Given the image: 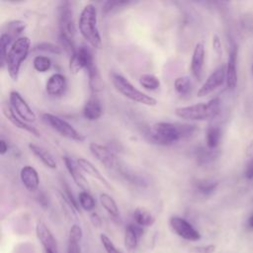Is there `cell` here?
<instances>
[{
    "mask_svg": "<svg viewBox=\"0 0 253 253\" xmlns=\"http://www.w3.org/2000/svg\"><path fill=\"white\" fill-rule=\"evenodd\" d=\"M196 130V126L181 123L159 122L150 126L149 135L152 141L161 145H170L180 139L191 136Z\"/></svg>",
    "mask_w": 253,
    "mask_h": 253,
    "instance_id": "1",
    "label": "cell"
},
{
    "mask_svg": "<svg viewBox=\"0 0 253 253\" xmlns=\"http://www.w3.org/2000/svg\"><path fill=\"white\" fill-rule=\"evenodd\" d=\"M128 2H106L105 5H104V8H103V11L105 14L113 11L114 9H117V8H120L122 6H125V5H127Z\"/></svg>",
    "mask_w": 253,
    "mask_h": 253,
    "instance_id": "39",
    "label": "cell"
},
{
    "mask_svg": "<svg viewBox=\"0 0 253 253\" xmlns=\"http://www.w3.org/2000/svg\"><path fill=\"white\" fill-rule=\"evenodd\" d=\"M237 46L232 44L226 63V85L229 89H234L237 85Z\"/></svg>",
    "mask_w": 253,
    "mask_h": 253,
    "instance_id": "15",
    "label": "cell"
},
{
    "mask_svg": "<svg viewBox=\"0 0 253 253\" xmlns=\"http://www.w3.org/2000/svg\"><path fill=\"white\" fill-rule=\"evenodd\" d=\"M29 149L31 150V152L39 159L42 161V163L46 166L49 169H56L57 167V163L54 159V157L52 156V154L45 149L42 146H40L36 143H29L28 145Z\"/></svg>",
    "mask_w": 253,
    "mask_h": 253,
    "instance_id": "21",
    "label": "cell"
},
{
    "mask_svg": "<svg viewBox=\"0 0 253 253\" xmlns=\"http://www.w3.org/2000/svg\"><path fill=\"white\" fill-rule=\"evenodd\" d=\"M171 229L181 238L188 241H198L201 239V233L184 217L172 215L169 219Z\"/></svg>",
    "mask_w": 253,
    "mask_h": 253,
    "instance_id": "9",
    "label": "cell"
},
{
    "mask_svg": "<svg viewBox=\"0 0 253 253\" xmlns=\"http://www.w3.org/2000/svg\"><path fill=\"white\" fill-rule=\"evenodd\" d=\"M33 66L38 72L43 73L50 69L51 60L49 57L44 55H37L33 60Z\"/></svg>",
    "mask_w": 253,
    "mask_h": 253,
    "instance_id": "33",
    "label": "cell"
},
{
    "mask_svg": "<svg viewBox=\"0 0 253 253\" xmlns=\"http://www.w3.org/2000/svg\"><path fill=\"white\" fill-rule=\"evenodd\" d=\"M13 42H14V41L8 35H6L4 33H1V36H0V63H1V67H4V65L6 63V57H7L8 50H9V48L12 45Z\"/></svg>",
    "mask_w": 253,
    "mask_h": 253,
    "instance_id": "30",
    "label": "cell"
},
{
    "mask_svg": "<svg viewBox=\"0 0 253 253\" xmlns=\"http://www.w3.org/2000/svg\"><path fill=\"white\" fill-rule=\"evenodd\" d=\"M42 253H49V252H45V251H42Z\"/></svg>",
    "mask_w": 253,
    "mask_h": 253,
    "instance_id": "46",
    "label": "cell"
},
{
    "mask_svg": "<svg viewBox=\"0 0 253 253\" xmlns=\"http://www.w3.org/2000/svg\"><path fill=\"white\" fill-rule=\"evenodd\" d=\"M212 48L214 50V52L217 54V55H221L222 53V49H221V42L218 38L217 35H214L212 37Z\"/></svg>",
    "mask_w": 253,
    "mask_h": 253,
    "instance_id": "40",
    "label": "cell"
},
{
    "mask_svg": "<svg viewBox=\"0 0 253 253\" xmlns=\"http://www.w3.org/2000/svg\"><path fill=\"white\" fill-rule=\"evenodd\" d=\"M191 79L188 76L177 77L174 81V88L180 95H187L191 91Z\"/></svg>",
    "mask_w": 253,
    "mask_h": 253,
    "instance_id": "32",
    "label": "cell"
},
{
    "mask_svg": "<svg viewBox=\"0 0 253 253\" xmlns=\"http://www.w3.org/2000/svg\"><path fill=\"white\" fill-rule=\"evenodd\" d=\"M8 152V144L7 142L2 138L0 140V154L5 155Z\"/></svg>",
    "mask_w": 253,
    "mask_h": 253,
    "instance_id": "43",
    "label": "cell"
},
{
    "mask_svg": "<svg viewBox=\"0 0 253 253\" xmlns=\"http://www.w3.org/2000/svg\"><path fill=\"white\" fill-rule=\"evenodd\" d=\"M83 116L88 121H96L101 118L103 114V108L96 96H91L83 107Z\"/></svg>",
    "mask_w": 253,
    "mask_h": 253,
    "instance_id": "22",
    "label": "cell"
},
{
    "mask_svg": "<svg viewBox=\"0 0 253 253\" xmlns=\"http://www.w3.org/2000/svg\"><path fill=\"white\" fill-rule=\"evenodd\" d=\"M251 72H252V78H253V65H252V67H251Z\"/></svg>",
    "mask_w": 253,
    "mask_h": 253,
    "instance_id": "45",
    "label": "cell"
},
{
    "mask_svg": "<svg viewBox=\"0 0 253 253\" xmlns=\"http://www.w3.org/2000/svg\"><path fill=\"white\" fill-rule=\"evenodd\" d=\"M245 176L248 180H253V158L249 161L246 170H245Z\"/></svg>",
    "mask_w": 253,
    "mask_h": 253,
    "instance_id": "42",
    "label": "cell"
},
{
    "mask_svg": "<svg viewBox=\"0 0 253 253\" xmlns=\"http://www.w3.org/2000/svg\"><path fill=\"white\" fill-rule=\"evenodd\" d=\"M143 234L142 226L136 223H128L125 229V245L128 250H134L137 247L138 240Z\"/></svg>",
    "mask_w": 253,
    "mask_h": 253,
    "instance_id": "20",
    "label": "cell"
},
{
    "mask_svg": "<svg viewBox=\"0 0 253 253\" xmlns=\"http://www.w3.org/2000/svg\"><path fill=\"white\" fill-rule=\"evenodd\" d=\"M100 239H101V242H102V245L103 247L105 248L106 252L107 253H123L120 249H118L115 244L113 243V241L104 233H102L100 235Z\"/></svg>",
    "mask_w": 253,
    "mask_h": 253,
    "instance_id": "37",
    "label": "cell"
},
{
    "mask_svg": "<svg viewBox=\"0 0 253 253\" xmlns=\"http://www.w3.org/2000/svg\"><path fill=\"white\" fill-rule=\"evenodd\" d=\"M221 139V129L218 126H211L206 133L207 147L210 149H215Z\"/></svg>",
    "mask_w": 253,
    "mask_h": 253,
    "instance_id": "28",
    "label": "cell"
},
{
    "mask_svg": "<svg viewBox=\"0 0 253 253\" xmlns=\"http://www.w3.org/2000/svg\"><path fill=\"white\" fill-rule=\"evenodd\" d=\"M10 107L15 114L26 123H34L37 120V115L29 106L27 101L18 91H11L9 94Z\"/></svg>",
    "mask_w": 253,
    "mask_h": 253,
    "instance_id": "8",
    "label": "cell"
},
{
    "mask_svg": "<svg viewBox=\"0 0 253 253\" xmlns=\"http://www.w3.org/2000/svg\"><path fill=\"white\" fill-rule=\"evenodd\" d=\"M62 159H63L64 165H65L68 173L70 174V176L73 179V181L75 182V184L79 188H81L83 191H88L89 184H88L86 178L84 177V175L82 174V170L78 166L77 161L69 156H63Z\"/></svg>",
    "mask_w": 253,
    "mask_h": 253,
    "instance_id": "14",
    "label": "cell"
},
{
    "mask_svg": "<svg viewBox=\"0 0 253 253\" xmlns=\"http://www.w3.org/2000/svg\"><path fill=\"white\" fill-rule=\"evenodd\" d=\"M89 150L93 157L105 167L114 168L116 166V155L110 147L97 142H91L89 144Z\"/></svg>",
    "mask_w": 253,
    "mask_h": 253,
    "instance_id": "12",
    "label": "cell"
},
{
    "mask_svg": "<svg viewBox=\"0 0 253 253\" xmlns=\"http://www.w3.org/2000/svg\"><path fill=\"white\" fill-rule=\"evenodd\" d=\"M216 156L214 149H210L207 147V149L203 148L198 151V160L201 163H208L211 160H212Z\"/></svg>",
    "mask_w": 253,
    "mask_h": 253,
    "instance_id": "36",
    "label": "cell"
},
{
    "mask_svg": "<svg viewBox=\"0 0 253 253\" xmlns=\"http://www.w3.org/2000/svg\"><path fill=\"white\" fill-rule=\"evenodd\" d=\"M42 119L54 131H56L61 136L67 139L77 142H82L86 139V136L83 133L78 131L71 124H69L68 122H66L58 116H55L50 113H43L42 115Z\"/></svg>",
    "mask_w": 253,
    "mask_h": 253,
    "instance_id": "6",
    "label": "cell"
},
{
    "mask_svg": "<svg viewBox=\"0 0 253 253\" xmlns=\"http://www.w3.org/2000/svg\"><path fill=\"white\" fill-rule=\"evenodd\" d=\"M2 113L4 115V117L17 128H20L22 130H25L37 137H40L41 136V132L35 128L34 126H30L28 123L24 122L22 119H20L16 114L15 112L12 110V108L10 107V105H3L2 106Z\"/></svg>",
    "mask_w": 253,
    "mask_h": 253,
    "instance_id": "17",
    "label": "cell"
},
{
    "mask_svg": "<svg viewBox=\"0 0 253 253\" xmlns=\"http://www.w3.org/2000/svg\"><path fill=\"white\" fill-rule=\"evenodd\" d=\"M78 29L81 36L94 48L100 49L103 45L101 35L97 25V9L93 4L83 7L78 21Z\"/></svg>",
    "mask_w": 253,
    "mask_h": 253,
    "instance_id": "3",
    "label": "cell"
},
{
    "mask_svg": "<svg viewBox=\"0 0 253 253\" xmlns=\"http://www.w3.org/2000/svg\"><path fill=\"white\" fill-rule=\"evenodd\" d=\"M110 78L114 88L126 99L148 107H153L157 104V100L155 98L137 89L135 86L131 84V82L128 79H126L122 74L112 72L110 74Z\"/></svg>",
    "mask_w": 253,
    "mask_h": 253,
    "instance_id": "5",
    "label": "cell"
},
{
    "mask_svg": "<svg viewBox=\"0 0 253 253\" xmlns=\"http://www.w3.org/2000/svg\"><path fill=\"white\" fill-rule=\"evenodd\" d=\"M218 186V182L216 181H208V180H203V181H198L196 184L197 190L203 194V195H211L215 191V189Z\"/></svg>",
    "mask_w": 253,
    "mask_h": 253,
    "instance_id": "34",
    "label": "cell"
},
{
    "mask_svg": "<svg viewBox=\"0 0 253 253\" xmlns=\"http://www.w3.org/2000/svg\"><path fill=\"white\" fill-rule=\"evenodd\" d=\"M132 217L134 220V223L140 225V226H151L155 222V217L154 215L147 211L144 208L138 207L133 211Z\"/></svg>",
    "mask_w": 253,
    "mask_h": 253,
    "instance_id": "25",
    "label": "cell"
},
{
    "mask_svg": "<svg viewBox=\"0 0 253 253\" xmlns=\"http://www.w3.org/2000/svg\"><path fill=\"white\" fill-rule=\"evenodd\" d=\"M205 45L203 42H198L195 45L192 59H191V72L192 75L197 79L201 80L203 76V69L205 64Z\"/></svg>",
    "mask_w": 253,
    "mask_h": 253,
    "instance_id": "16",
    "label": "cell"
},
{
    "mask_svg": "<svg viewBox=\"0 0 253 253\" xmlns=\"http://www.w3.org/2000/svg\"><path fill=\"white\" fill-rule=\"evenodd\" d=\"M139 84L146 90L154 91L160 87V80L157 76H155L153 74L145 73V74L140 75Z\"/></svg>",
    "mask_w": 253,
    "mask_h": 253,
    "instance_id": "29",
    "label": "cell"
},
{
    "mask_svg": "<svg viewBox=\"0 0 253 253\" xmlns=\"http://www.w3.org/2000/svg\"><path fill=\"white\" fill-rule=\"evenodd\" d=\"M192 251L194 253H213L215 251V246L212 244L196 246L192 248Z\"/></svg>",
    "mask_w": 253,
    "mask_h": 253,
    "instance_id": "38",
    "label": "cell"
},
{
    "mask_svg": "<svg viewBox=\"0 0 253 253\" xmlns=\"http://www.w3.org/2000/svg\"><path fill=\"white\" fill-rule=\"evenodd\" d=\"M31 48L29 37L22 36L17 39L10 46L6 57V68L12 80L17 81L23 61L26 60Z\"/></svg>",
    "mask_w": 253,
    "mask_h": 253,
    "instance_id": "4",
    "label": "cell"
},
{
    "mask_svg": "<svg viewBox=\"0 0 253 253\" xmlns=\"http://www.w3.org/2000/svg\"><path fill=\"white\" fill-rule=\"evenodd\" d=\"M20 179L23 186L30 192L38 190L40 185V176L38 171L31 165H25L20 170Z\"/></svg>",
    "mask_w": 253,
    "mask_h": 253,
    "instance_id": "19",
    "label": "cell"
},
{
    "mask_svg": "<svg viewBox=\"0 0 253 253\" xmlns=\"http://www.w3.org/2000/svg\"><path fill=\"white\" fill-rule=\"evenodd\" d=\"M58 25L59 38L69 39L74 41L75 26L73 22V13L70 3L67 1L61 2L58 8Z\"/></svg>",
    "mask_w": 253,
    "mask_h": 253,
    "instance_id": "7",
    "label": "cell"
},
{
    "mask_svg": "<svg viewBox=\"0 0 253 253\" xmlns=\"http://www.w3.org/2000/svg\"><path fill=\"white\" fill-rule=\"evenodd\" d=\"M35 50H41L48 53H53V54H61L62 53V48L58 45H55L54 43L51 42H40L35 46Z\"/></svg>",
    "mask_w": 253,
    "mask_h": 253,
    "instance_id": "35",
    "label": "cell"
},
{
    "mask_svg": "<svg viewBox=\"0 0 253 253\" xmlns=\"http://www.w3.org/2000/svg\"><path fill=\"white\" fill-rule=\"evenodd\" d=\"M220 112V100L212 98L207 103H199L189 106L178 107L175 109V115L186 121L203 122L214 119Z\"/></svg>",
    "mask_w": 253,
    "mask_h": 253,
    "instance_id": "2",
    "label": "cell"
},
{
    "mask_svg": "<svg viewBox=\"0 0 253 253\" xmlns=\"http://www.w3.org/2000/svg\"><path fill=\"white\" fill-rule=\"evenodd\" d=\"M249 225H250L251 227H253V215L249 218Z\"/></svg>",
    "mask_w": 253,
    "mask_h": 253,
    "instance_id": "44",
    "label": "cell"
},
{
    "mask_svg": "<svg viewBox=\"0 0 253 253\" xmlns=\"http://www.w3.org/2000/svg\"><path fill=\"white\" fill-rule=\"evenodd\" d=\"M67 87L66 77L61 73H53L45 83V91L48 95L58 97L64 94Z\"/></svg>",
    "mask_w": 253,
    "mask_h": 253,
    "instance_id": "18",
    "label": "cell"
},
{
    "mask_svg": "<svg viewBox=\"0 0 253 253\" xmlns=\"http://www.w3.org/2000/svg\"><path fill=\"white\" fill-rule=\"evenodd\" d=\"M99 201H100L102 207L105 209V211L109 213V215L112 218L117 219L120 217V211H119L118 205H117L116 201L113 199V197H111L107 193H102L99 196Z\"/></svg>",
    "mask_w": 253,
    "mask_h": 253,
    "instance_id": "27",
    "label": "cell"
},
{
    "mask_svg": "<svg viewBox=\"0 0 253 253\" xmlns=\"http://www.w3.org/2000/svg\"><path fill=\"white\" fill-rule=\"evenodd\" d=\"M93 65V54L85 45H81L76 48V51L69 57V70L72 74H77L82 69L88 70Z\"/></svg>",
    "mask_w": 253,
    "mask_h": 253,
    "instance_id": "10",
    "label": "cell"
},
{
    "mask_svg": "<svg viewBox=\"0 0 253 253\" xmlns=\"http://www.w3.org/2000/svg\"><path fill=\"white\" fill-rule=\"evenodd\" d=\"M83 231L80 225L73 224L69 229L67 253H81V240Z\"/></svg>",
    "mask_w": 253,
    "mask_h": 253,
    "instance_id": "24",
    "label": "cell"
},
{
    "mask_svg": "<svg viewBox=\"0 0 253 253\" xmlns=\"http://www.w3.org/2000/svg\"><path fill=\"white\" fill-rule=\"evenodd\" d=\"M224 81H226V66L224 64H220L209 75V77L198 90L197 96L205 97L211 94L219 86H221Z\"/></svg>",
    "mask_w": 253,
    "mask_h": 253,
    "instance_id": "11",
    "label": "cell"
},
{
    "mask_svg": "<svg viewBox=\"0 0 253 253\" xmlns=\"http://www.w3.org/2000/svg\"><path fill=\"white\" fill-rule=\"evenodd\" d=\"M78 203H79V206L84 211H87L94 210V208L96 207V201L88 191H82L79 193Z\"/></svg>",
    "mask_w": 253,
    "mask_h": 253,
    "instance_id": "31",
    "label": "cell"
},
{
    "mask_svg": "<svg viewBox=\"0 0 253 253\" xmlns=\"http://www.w3.org/2000/svg\"><path fill=\"white\" fill-rule=\"evenodd\" d=\"M26 23L22 20H12L5 24L2 33L8 35L14 42L19 39L20 35L26 30Z\"/></svg>",
    "mask_w": 253,
    "mask_h": 253,
    "instance_id": "26",
    "label": "cell"
},
{
    "mask_svg": "<svg viewBox=\"0 0 253 253\" xmlns=\"http://www.w3.org/2000/svg\"><path fill=\"white\" fill-rule=\"evenodd\" d=\"M90 220H91L92 224H93L95 227H101V225H102V219H101V217L99 216V214H97L96 212H93V213L90 215Z\"/></svg>",
    "mask_w": 253,
    "mask_h": 253,
    "instance_id": "41",
    "label": "cell"
},
{
    "mask_svg": "<svg viewBox=\"0 0 253 253\" xmlns=\"http://www.w3.org/2000/svg\"><path fill=\"white\" fill-rule=\"evenodd\" d=\"M36 234L42 246V251L49 253H58L56 239L49 230V228L42 221H38L36 225Z\"/></svg>",
    "mask_w": 253,
    "mask_h": 253,
    "instance_id": "13",
    "label": "cell"
},
{
    "mask_svg": "<svg viewBox=\"0 0 253 253\" xmlns=\"http://www.w3.org/2000/svg\"><path fill=\"white\" fill-rule=\"evenodd\" d=\"M76 161H77L78 166L82 170V172L91 176L93 179L99 181L102 185L106 186L107 188H111V185L109 184L108 180L103 176V174L99 171V169L94 166V164L91 161H89L85 158H78Z\"/></svg>",
    "mask_w": 253,
    "mask_h": 253,
    "instance_id": "23",
    "label": "cell"
}]
</instances>
